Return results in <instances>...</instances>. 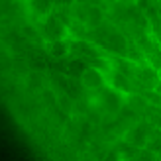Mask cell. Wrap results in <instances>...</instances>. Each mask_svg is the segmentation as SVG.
<instances>
[{
  "label": "cell",
  "mask_w": 161,
  "mask_h": 161,
  "mask_svg": "<svg viewBox=\"0 0 161 161\" xmlns=\"http://www.w3.org/2000/svg\"><path fill=\"white\" fill-rule=\"evenodd\" d=\"M69 31L67 22L61 18L59 14H49L43 22V36L49 39V42H55V39H65Z\"/></svg>",
  "instance_id": "1"
},
{
  "label": "cell",
  "mask_w": 161,
  "mask_h": 161,
  "mask_svg": "<svg viewBox=\"0 0 161 161\" xmlns=\"http://www.w3.org/2000/svg\"><path fill=\"white\" fill-rule=\"evenodd\" d=\"M100 43H102L104 49H108L114 55H120V57H126L128 55V45H130V42H128L120 31H108V34H104Z\"/></svg>",
  "instance_id": "2"
},
{
  "label": "cell",
  "mask_w": 161,
  "mask_h": 161,
  "mask_svg": "<svg viewBox=\"0 0 161 161\" xmlns=\"http://www.w3.org/2000/svg\"><path fill=\"white\" fill-rule=\"evenodd\" d=\"M80 80H83V86H86L88 91H98V88L104 86V75L100 73V69H96L92 65L83 71Z\"/></svg>",
  "instance_id": "3"
},
{
  "label": "cell",
  "mask_w": 161,
  "mask_h": 161,
  "mask_svg": "<svg viewBox=\"0 0 161 161\" xmlns=\"http://www.w3.org/2000/svg\"><path fill=\"white\" fill-rule=\"evenodd\" d=\"M49 55L51 57H65V55L69 53V49H71V43H67L65 39H55V42H49Z\"/></svg>",
  "instance_id": "4"
},
{
  "label": "cell",
  "mask_w": 161,
  "mask_h": 161,
  "mask_svg": "<svg viewBox=\"0 0 161 161\" xmlns=\"http://www.w3.org/2000/svg\"><path fill=\"white\" fill-rule=\"evenodd\" d=\"M85 24L91 30H96L102 24V12H100V8H96V6H88L86 8V20Z\"/></svg>",
  "instance_id": "5"
},
{
  "label": "cell",
  "mask_w": 161,
  "mask_h": 161,
  "mask_svg": "<svg viewBox=\"0 0 161 161\" xmlns=\"http://www.w3.org/2000/svg\"><path fill=\"white\" fill-rule=\"evenodd\" d=\"M31 8L36 14H39V18H47L53 10V2L51 0H31Z\"/></svg>",
  "instance_id": "6"
},
{
  "label": "cell",
  "mask_w": 161,
  "mask_h": 161,
  "mask_svg": "<svg viewBox=\"0 0 161 161\" xmlns=\"http://www.w3.org/2000/svg\"><path fill=\"white\" fill-rule=\"evenodd\" d=\"M26 85L31 91H39V88H42V75H39L37 71H30L28 77H26Z\"/></svg>",
  "instance_id": "7"
},
{
  "label": "cell",
  "mask_w": 161,
  "mask_h": 161,
  "mask_svg": "<svg viewBox=\"0 0 161 161\" xmlns=\"http://www.w3.org/2000/svg\"><path fill=\"white\" fill-rule=\"evenodd\" d=\"M73 67H69V73L71 75H83V71L86 69V65H83V61H75V63H71Z\"/></svg>",
  "instance_id": "8"
},
{
  "label": "cell",
  "mask_w": 161,
  "mask_h": 161,
  "mask_svg": "<svg viewBox=\"0 0 161 161\" xmlns=\"http://www.w3.org/2000/svg\"><path fill=\"white\" fill-rule=\"evenodd\" d=\"M153 88H155V91H157V92H159V94H161V83H157V85H155V86H153Z\"/></svg>",
  "instance_id": "9"
},
{
  "label": "cell",
  "mask_w": 161,
  "mask_h": 161,
  "mask_svg": "<svg viewBox=\"0 0 161 161\" xmlns=\"http://www.w3.org/2000/svg\"><path fill=\"white\" fill-rule=\"evenodd\" d=\"M157 79H159V83H161V65L157 67Z\"/></svg>",
  "instance_id": "10"
}]
</instances>
